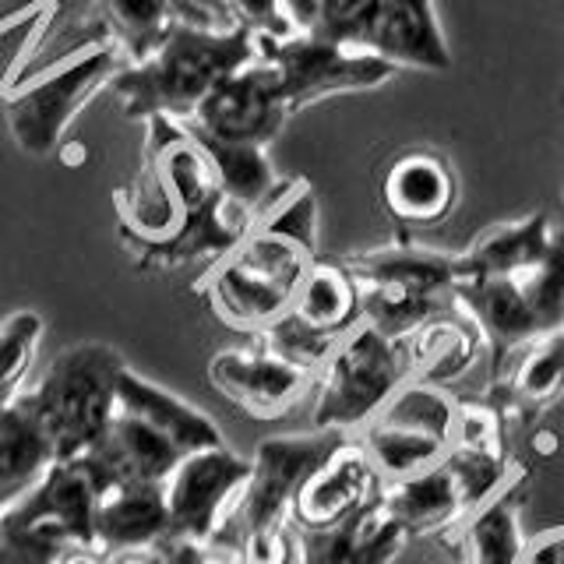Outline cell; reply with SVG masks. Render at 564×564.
Returning a JSON list of instances; mask_svg holds the SVG:
<instances>
[{
  "mask_svg": "<svg viewBox=\"0 0 564 564\" xmlns=\"http://www.w3.org/2000/svg\"><path fill=\"white\" fill-rule=\"evenodd\" d=\"M159 554L166 557V564H243L240 551L226 540L212 543H184V540H163Z\"/></svg>",
  "mask_w": 564,
  "mask_h": 564,
  "instance_id": "obj_34",
  "label": "cell"
},
{
  "mask_svg": "<svg viewBox=\"0 0 564 564\" xmlns=\"http://www.w3.org/2000/svg\"><path fill=\"white\" fill-rule=\"evenodd\" d=\"M381 0H317L314 8V22L311 35L328 43H343V46H357L364 43V35L378 14Z\"/></svg>",
  "mask_w": 564,
  "mask_h": 564,
  "instance_id": "obj_32",
  "label": "cell"
},
{
  "mask_svg": "<svg viewBox=\"0 0 564 564\" xmlns=\"http://www.w3.org/2000/svg\"><path fill=\"white\" fill-rule=\"evenodd\" d=\"M413 339H416V357H420L416 381L441 384V388L455 381L458 375H466L476 360V352L484 349L480 335H476V328L458 311L437 317L427 328H420Z\"/></svg>",
  "mask_w": 564,
  "mask_h": 564,
  "instance_id": "obj_30",
  "label": "cell"
},
{
  "mask_svg": "<svg viewBox=\"0 0 564 564\" xmlns=\"http://www.w3.org/2000/svg\"><path fill=\"white\" fill-rule=\"evenodd\" d=\"M522 494H525V473H519L501 494H494L463 525L445 533L458 564H519L525 551Z\"/></svg>",
  "mask_w": 564,
  "mask_h": 564,
  "instance_id": "obj_25",
  "label": "cell"
},
{
  "mask_svg": "<svg viewBox=\"0 0 564 564\" xmlns=\"http://www.w3.org/2000/svg\"><path fill=\"white\" fill-rule=\"evenodd\" d=\"M501 437L505 423L484 399L458 402L452 448L423 473L381 487V505L402 525L405 540L452 533L525 473L508 458Z\"/></svg>",
  "mask_w": 564,
  "mask_h": 564,
  "instance_id": "obj_3",
  "label": "cell"
},
{
  "mask_svg": "<svg viewBox=\"0 0 564 564\" xmlns=\"http://www.w3.org/2000/svg\"><path fill=\"white\" fill-rule=\"evenodd\" d=\"M384 480L378 476L375 463L367 458L357 437H346L322 466H317L304 487H300L290 525L293 529H328L335 522L349 519L375 498H381Z\"/></svg>",
  "mask_w": 564,
  "mask_h": 564,
  "instance_id": "obj_19",
  "label": "cell"
},
{
  "mask_svg": "<svg viewBox=\"0 0 564 564\" xmlns=\"http://www.w3.org/2000/svg\"><path fill=\"white\" fill-rule=\"evenodd\" d=\"M364 300V322L405 339L445 314H455L458 254L420 247L410 237L370 251L343 254Z\"/></svg>",
  "mask_w": 564,
  "mask_h": 564,
  "instance_id": "obj_7",
  "label": "cell"
},
{
  "mask_svg": "<svg viewBox=\"0 0 564 564\" xmlns=\"http://www.w3.org/2000/svg\"><path fill=\"white\" fill-rule=\"evenodd\" d=\"M564 395V325L540 343L525 346L508 360L498 378H490L484 402L501 423H533Z\"/></svg>",
  "mask_w": 564,
  "mask_h": 564,
  "instance_id": "obj_20",
  "label": "cell"
},
{
  "mask_svg": "<svg viewBox=\"0 0 564 564\" xmlns=\"http://www.w3.org/2000/svg\"><path fill=\"white\" fill-rule=\"evenodd\" d=\"M286 8H290V18H293V25L300 32H307L311 22H314V8H317V0H286Z\"/></svg>",
  "mask_w": 564,
  "mask_h": 564,
  "instance_id": "obj_37",
  "label": "cell"
},
{
  "mask_svg": "<svg viewBox=\"0 0 564 564\" xmlns=\"http://www.w3.org/2000/svg\"><path fill=\"white\" fill-rule=\"evenodd\" d=\"M290 120L286 102L279 93L275 67L269 61H254L229 78H223L187 117L191 128L229 145L269 149Z\"/></svg>",
  "mask_w": 564,
  "mask_h": 564,
  "instance_id": "obj_15",
  "label": "cell"
},
{
  "mask_svg": "<svg viewBox=\"0 0 564 564\" xmlns=\"http://www.w3.org/2000/svg\"><path fill=\"white\" fill-rule=\"evenodd\" d=\"M317 261V194L307 181H286L234 251L198 279L205 304L223 325L258 335L290 311L307 269Z\"/></svg>",
  "mask_w": 564,
  "mask_h": 564,
  "instance_id": "obj_2",
  "label": "cell"
},
{
  "mask_svg": "<svg viewBox=\"0 0 564 564\" xmlns=\"http://www.w3.org/2000/svg\"><path fill=\"white\" fill-rule=\"evenodd\" d=\"M261 61L275 67L279 93L290 117L343 93H370L392 82L399 70L381 57L357 46L317 40L311 32H296L282 43H261Z\"/></svg>",
  "mask_w": 564,
  "mask_h": 564,
  "instance_id": "obj_13",
  "label": "cell"
},
{
  "mask_svg": "<svg viewBox=\"0 0 564 564\" xmlns=\"http://www.w3.org/2000/svg\"><path fill=\"white\" fill-rule=\"evenodd\" d=\"M343 431H307V434H279L258 441L251 455V480H247L240 505L229 519L226 533L234 529V543L243 564H293L296 543L290 511L307 476L343 445ZM223 533V536H226Z\"/></svg>",
  "mask_w": 564,
  "mask_h": 564,
  "instance_id": "obj_6",
  "label": "cell"
},
{
  "mask_svg": "<svg viewBox=\"0 0 564 564\" xmlns=\"http://www.w3.org/2000/svg\"><path fill=\"white\" fill-rule=\"evenodd\" d=\"M110 564H166V557L155 551H134V554H120V557H110Z\"/></svg>",
  "mask_w": 564,
  "mask_h": 564,
  "instance_id": "obj_39",
  "label": "cell"
},
{
  "mask_svg": "<svg viewBox=\"0 0 564 564\" xmlns=\"http://www.w3.org/2000/svg\"><path fill=\"white\" fill-rule=\"evenodd\" d=\"M40 339L43 317L35 311H18L0 322V402L14 399L25 388Z\"/></svg>",
  "mask_w": 564,
  "mask_h": 564,
  "instance_id": "obj_31",
  "label": "cell"
},
{
  "mask_svg": "<svg viewBox=\"0 0 564 564\" xmlns=\"http://www.w3.org/2000/svg\"><path fill=\"white\" fill-rule=\"evenodd\" d=\"M96 490L78 463H57L25 498L0 508V564H61L96 546Z\"/></svg>",
  "mask_w": 564,
  "mask_h": 564,
  "instance_id": "obj_10",
  "label": "cell"
},
{
  "mask_svg": "<svg viewBox=\"0 0 564 564\" xmlns=\"http://www.w3.org/2000/svg\"><path fill=\"white\" fill-rule=\"evenodd\" d=\"M181 25L198 29H234L226 18V0H173Z\"/></svg>",
  "mask_w": 564,
  "mask_h": 564,
  "instance_id": "obj_35",
  "label": "cell"
},
{
  "mask_svg": "<svg viewBox=\"0 0 564 564\" xmlns=\"http://www.w3.org/2000/svg\"><path fill=\"white\" fill-rule=\"evenodd\" d=\"M458 194H463L458 170L445 152L431 145H410L395 152L378 184L381 208L402 229L399 237L441 226L455 212Z\"/></svg>",
  "mask_w": 564,
  "mask_h": 564,
  "instance_id": "obj_17",
  "label": "cell"
},
{
  "mask_svg": "<svg viewBox=\"0 0 564 564\" xmlns=\"http://www.w3.org/2000/svg\"><path fill=\"white\" fill-rule=\"evenodd\" d=\"M360 50L395 70H448L452 50L441 32L434 0H381Z\"/></svg>",
  "mask_w": 564,
  "mask_h": 564,
  "instance_id": "obj_21",
  "label": "cell"
},
{
  "mask_svg": "<svg viewBox=\"0 0 564 564\" xmlns=\"http://www.w3.org/2000/svg\"><path fill=\"white\" fill-rule=\"evenodd\" d=\"M458 431V402L441 384L410 381L357 437L384 484L405 480L434 466L452 448Z\"/></svg>",
  "mask_w": 564,
  "mask_h": 564,
  "instance_id": "obj_12",
  "label": "cell"
},
{
  "mask_svg": "<svg viewBox=\"0 0 564 564\" xmlns=\"http://www.w3.org/2000/svg\"><path fill=\"white\" fill-rule=\"evenodd\" d=\"M184 128L191 131V138L198 141V149L205 152L212 173L223 187L226 198H234L237 205H243L247 212L261 216L264 208L275 202V194L282 191V181L275 176V166L264 149L254 145H229V141L208 138L198 128H191L184 120Z\"/></svg>",
  "mask_w": 564,
  "mask_h": 564,
  "instance_id": "obj_28",
  "label": "cell"
},
{
  "mask_svg": "<svg viewBox=\"0 0 564 564\" xmlns=\"http://www.w3.org/2000/svg\"><path fill=\"white\" fill-rule=\"evenodd\" d=\"M300 325L325 335L332 343H343L346 335L364 322V300L352 272L343 258H322L307 269L304 282L293 296L290 311Z\"/></svg>",
  "mask_w": 564,
  "mask_h": 564,
  "instance_id": "obj_26",
  "label": "cell"
},
{
  "mask_svg": "<svg viewBox=\"0 0 564 564\" xmlns=\"http://www.w3.org/2000/svg\"><path fill=\"white\" fill-rule=\"evenodd\" d=\"M208 381L240 413L254 420H275L286 416L311 392L317 375L275 357L261 343H251L243 349H219L208 360Z\"/></svg>",
  "mask_w": 564,
  "mask_h": 564,
  "instance_id": "obj_16",
  "label": "cell"
},
{
  "mask_svg": "<svg viewBox=\"0 0 564 564\" xmlns=\"http://www.w3.org/2000/svg\"><path fill=\"white\" fill-rule=\"evenodd\" d=\"M53 466L57 455L25 399L0 402V508L25 498Z\"/></svg>",
  "mask_w": 564,
  "mask_h": 564,
  "instance_id": "obj_27",
  "label": "cell"
},
{
  "mask_svg": "<svg viewBox=\"0 0 564 564\" xmlns=\"http://www.w3.org/2000/svg\"><path fill=\"white\" fill-rule=\"evenodd\" d=\"M96 551L106 557L155 551L170 536L163 484H123L96 494Z\"/></svg>",
  "mask_w": 564,
  "mask_h": 564,
  "instance_id": "obj_24",
  "label": "cell"
},
{
  "mask_svg": "<svg viewBox=\"0 0 564 564\" xmlns=\"http://www.w3.org/2000/svg\"><path fill=\"white\" fill-rule=\"evenodd\" d=\"M61 564H110V557L99 554L96 546H78V551H70Z\"/></svg>",
  "mask_w": 564,
  "mask_h": 564,
  "instance_id": "obj_38",
  "label": "cell"
},
{
  "mask_svg": "<svg viewBox=\"0 0 564 564\" xmlns=\"http://www.w3.org/2000/svg\"><path fill=\"white\" fill-rule=\"evenodd\" d=\"M123 64H128L123 53L110 40H99L96 46L75 53L67 64L29 78L18 93H4V117L14 145L25 155H50L53 149H61V138L70 128V120L82 113V106L99 88H110Z\"/></svg>",
  "mask_w": 564,
  "mask_h": 564,
  "instance_id": "obj_11",
  "label": "cell"
},
{
  "mask_svg": "<svg viewBox=\"0 0 564 564\" xmlns=\"http://www.w3.org/2000/svg\"><path fill=\"white\" fill-rule=\"evenodd\" d=\"M128 364L106 343H75L61 349L35 384H25V405L46 431L57 463H75L117 413V375Z\"/></svg>",
  "mask_w": 564,
  "mask_h": 564,
  "instance_id": "obj_8",
  "label": "cell"
},
{
  "mask_svg": "<svg viewBox=\"0 0 564 564\" xmlns=\"http://www.w3.org/2000/svg\"><path fill=\"white\" fill-rule=\"evenodd\" d=\"M247 480H251V458L237 455L229 445L184 455L170 473V480L163 484L170 511L166 540H223Z\"/></svg>",
  "mask_w": 564,
  "mask_h": 564,
  "instance_id": "obj_14",
  "label": "cell"
},
{
  "mask_svg": "<svg viewBox=\"0 0 564 564\" xmlns=\"http://www.w3.org/2000/svg\"><path fill=\"white\" fill-rule=\"evenodd\" d=\"M261 61V40L243 29H198L173 25L152 57L123 64L110 93L123 117H173L187 120L198 102L234 70Z\"/></svg>",
  "mask_w": 564,
  "mask_h": 564,
  "instance_id": "obj_5",
  "label": "cell"
},
{
  "mask_svg": "<svg viewBox=\"0 0 564 564\" xmlns=\"http://www.w3.org/2000/svg\"><path fill=\"white\" fill-rule=\"evenodd\" d=\"M293 564H392L405 533L384 511L381 498H375L328 529H293Z\"/></svg>",
  "mask_w": 564,
  "mask_h": 564,
  "instance_id": "obj_22",
  "label": "cell"
},
{
  "mask_svg": "<svg viewBox=\"0 0 564 564\" xmlns=\"http://www.w3.org/2000/svg\"><path fill=\"white\" fill-rule=\"evenodd\" d=\"M519 564H564V525L546 529V533L525 540Z\"/></svg>",
  "mask_w": 564,
  "mask_h": 564,
  "instance_id": "obj_36",
  "label": "cell"
},
{
  "mask_svg": "<svg viewBox=\"0 0 564 564\" xmlns=\"http://www.w3.org/2000/svg\"><path fill=\"white\" fill-rule=\"evenodd\" d=\"M117 410L145 420L149 427L155 434H163L181 455L226 445L216 420L202 413L198 405L187 402L184 395H176L170 388L149 381L145 375H138L131 364H123L117 375Z\"/></svg>",
  "mask_w": 564,
  "mask_h": 564,
  "instance_id": "obj_23",
  "label": "cell"
},
{
  "mask_svg": "<svg viewBox=\"0 0 564 564\" xmlns=\"http://www.w3.org/2000/svg\"><path fill=\"white\" fill-rule=\"evenodd\" d=\"M455 311L476 328L490 378L564 325V229L546 212L487 226L458 251Z\"/></svg>",
  "mask_w": 564,
  "mask_h": 564,
  "instance_id": "obj_1",
  "label": "cell"
},
{
  "mask_svg": "<svg viewBox=\"0 0 564 564\" xmlns=\"http://www.w3.org/2000/svg\"><path fill=\"white\" fill-rule=\"evenodd\" d=\"M102 25L128 64H141L159 50L173 25H181L173 0H96Z\"/></svg>",
  "mask_w": 564,
  "mask_h": 564,
  "instance_id": "obj_29",
  "label": "cell"
},
{
  "mask_svg": "<svg viewBox=\"0 0 564 564\" xmlns=\"http://www.w3.org/2000/svg\"><path fill=\"white\" fill-rule=\"evenodd\" d=\"M145 159H152L159 173H163L170 187L176 191V198L184 205V226L170 243L134 258L141 269L170 272L194 261L216 264L251 234L258 216L247 212L243 205H237L234 198H226L205 152L184 128V120H173L163 113L149 117Z\"/></svg>",
  "mask_w": 564,
  "mask_h": 564,
  "instance_id": "obj_4",
  "label": "cell"
},
{
  "mask_svg": "<svg viewBox=\"0 0 564 564\" xmlns=\"http://www.w3.org/2000/svg\"><path fill=\"white\" fill-rule=\"evenodd\" d=\"M420 357L416 339H392L360 322L346 339L332 349L328 364L317 375L314 431L357 434L367 427L405 384L416 381Z\"/></svg>",
  "mask_w": 564,
  "mask_h": 564,
  "instance_id": "obj_9",
  "label": "cell"
},
{
  "mask_svg": "<svg viewBox=\"0 0 564 564\" xmlns=\"http://www.w3.org/2000/svg\"><path fill=\"white\" fill-rule=\"evenodd\" d=\"M226 18L234 29L251 32L261 43H282L300 32L286 0H226Z\"/></svg>",
  "mask_w": 564,
  "mask_h": 564,
  "instance_id": "obj_33",
  "label": "cell"
},
{
  "mask_svg": "<svg viewBox=\"0 0 564 564\" xmlns=\"http://www.w3.org/2000/svg\"><path fill=\"white\" fill-rule=\"evenodd\" d=\"M181 458L184 455L163 434H155L145 420L117 410L106 431L96 437V445L75 463L93 480V490L102 494L123 484H166Z\"/></svg>",
  "mask_w": 564,
  "mask_h": 564,
  "instance_id": "obj_18",
  "label": "cell"
}]
</instances>
